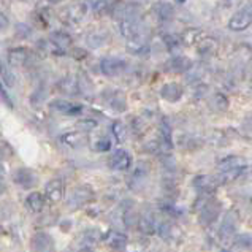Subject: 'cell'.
I'll use <instances>...</instances> for the list:
<instances>
[{
  "label": "cell",
  "instance_id": "6da1fadb",
  "mask_svg": "<svg viewBox=\"0 0 252 252\" xmlns=\"http://www.w3.org/2000/svg\"><path fill=\"white\" fill-rule=\"evenodd\" d=\"M252 24V6H244L240 11H236L228 21V29L232 31H244Z\"/></svg>",
  "mask_w": 252,
  "mask_h": 252
},
{
  "label": "cell",
  "instance_id": "7a4b0ae2",
  "mask_svg": "<svg viewBox=\"0 0 252 252\" xmlns=\"http://www.w3.org/2000/svg\"><path fill=\"white\" fill-rule=\"evenodd\" d=\"M126 68H127V61L121 59V57H106V59L100 62V70L106 76H118Z\"/></svg>",
  "mask_w": 252,
  "mask_h": 252
},
{
  "label": "cell",
  "instance_id": "3957f363",
  "mask_svg": "<svg viewBox=\"0 0 252 252\" xmlns=\"http://www.w3.org/2000/svg\"><path fill=\"white\" fill-rule=\"evenodd\" d=\"M220 213V205L216 200L208 201V203L203 205L200 211V224L203 225H211L213 222L218 219V216Z\"/></svg>",
  "mask_w": 252,
  "mask_h": 252
},
{
  "label": "cell",
  "instance_id": "277c9868",
  "mask_svg": "<svg viewBox=\"0 0 252 252\" xmlns=\"http://www.w3.org/2000/svg\"><path fill=\"white\" fill-rule=\"evenodd\" d=\"M14 183L19 184L21 187H24V189H32V187H35V184L38 183V178L32 170L19 168L14 171Z\"/></svg>",
  "mask_w": 252,
  "mask_h": 252
},
{
  "label": "cell",
  "instance_id": "5b68a950",
  "mask_svg": "<svg viewBox=\"0 0 252 252\" xmlns=\"http://www.w3.org/2000/svg\"><path fill=\"white\" fill-rule=\"evenodd\" d=\"M108 162H110V167L114 170H127L132 163V156L126 149H118L114 151Z\"/></svg>",
  "mask_w": 252,
  "mask_h": 252
},
{
  "label": "cell",
  "instance_id": "8992f818",
  "mask_svg": "<svg viewBox=\"0 0 252 252\" xmlns=\"http://www.w3.org/2000/svg\"><path fill=\"white\" fill-rule=\"evenodd\" d=\"M32 248L35 252H54V241L48 233L38 232L32 238Z\"/></svg>",
  "mask_w": 252,
  "mask_h": 252
},
{
  "label": "cell",
  "instance_id": "52a82bcc",
  "mask_svg": "<svg viewBox=\"0 0 252 252\" xmlns=\"http://www.w3.org/2000/svg\"><path fill=\"white\" fill-rule=\"evenodd\" d=\"M49 106H51V110H54L56 113L65 114V116H75V114H80L83 111L81 105H75L71 102H65V100H54Z\"/></svg>",
  "mask_w": 252,
  "mask_h": 252
},
{
  "label": "cell",
  "instance_id": "ba28073f",
  "mask_svg": "<svg viewBox=\"0 0 252 252\" xmlns=\"http://www.w3.org/2000/svg\"><path fill=\"white\" fill-rule=\"evenodd\" d=\"M92 197H94V192H92L91 186H80V187H76L73 192H71L70 201H71V205L81 206L84 203H88L89 200H92Z\"/></svg>",
  "mask_w": 252,
  "mask_h": 252
},
{
  "label": "cell",
  "instance_id": "9c48e42d",
  "mask_svg": "<svg viewBox=\"0 0 252 252\" xmlns=\"http://www.w3.org/2000/svg\"><path fill=\"white\" fill-rule=\"evenodd\" d=\"M183 94H184L183 88L179 84H176V83H167L160 91L162 98L167 100V102H171V103L173 102H179L181 97H183Z\"/></svg>",
  "mask_w": 252,
  "mask_h": 252
},
{
  "label": "cell",
  "instance_id": "30bf717a",
  "mask_svg": "<svg viewBox=\"0 0 252 252\" xmlns=\"http://www.w3.org/2000/svg\"><path fill=\"white\" fill-rule=\"evenodd\" d=\"M61 141L63 143L65 146L68 148H73V149H78V148H83L88 140L84 138V135L80 133V132H68L65 135L61 136Z\"/></svg>",
  "mask_w": 252,
  "mask_h": 252
},
{
  "label": "cell",
  "instance_id": "8fae6325",
  "mask_svg": "<svg viewBox=\"0 0 252 252\" xmlns=\"http://www.w3.org/2000/svg\"><path fill=\"white\" fill-rule=\"evenodd\" d=\"M46 197L51 201H61L63 197V183L61 179H53L46 184Z\"/></svg>",
  "mask_w": 252,
  "mask_h": 252
},
{
  "label": "cell",
  "instance_id": "7c38bea8",
  "mask_svg": "<svg viewBox=\"0 0 252 252\" xmlns=\"http://www.w3.org/2000/svg\"><path fill=\"white\" fill-rule=\"evenodd\" d=\"M243 167H244V159H241V157H227V159H224L219 163V168L222 173L241 171Z\"/></svg>",
  "mask_w": 252,
  "mask_h": 252
},
{
  "label": "cell",
  "instance_id": "4fadbf2b",
  "mask_svg": "<svg viewBox=\"0 0 252 252\" xmlns=\"http://www.w3.org/2000/svg\"><path fill=\"white\" fill-rule=\"evenodd\" d=\"M6 57H8L10 65H23L29 57V51L26 48H14V49H10Z\"/></svg>",
  "mask_w": 252,
  "mask_h": 252
},
{
  "label": "cell",
  "instance_id": "5bb4252c",
  "mask_svg": "<svg viewBox=\"0 0 252 252\" xmlns=\"http://www.w3.org/2000/svg\"><path fill=\"white\" fill-rule=\"evenodd\" d=\"M26 203L29 206V210L32 213H40L43 208H45V197L38 192H32L31 195L27 197Z\"/></svg>",
  "mask_w": 252,
  "mask_h": 252
},
{
  "label": "cell",
  "instance_id": "9a60e30c",
  "mask_svg": "<svg viewBox=\"0 0 252 252\" xmlns=\"http://www.w3.org/2000/svg\"><path fill=\"white\" fill-rule=\"evenodd\" d=\"M110 94V98H108V103H110V106L113 108V110H126V97H124V94L119 92V91H111V92H108Z\"/></svg>",
  "mask_w": 252,
  "mask_h": 252
},
{
  "label": "cell",
  "instance_id": "2e32d148",
  "mask_svg": "<svg viewBox=\"0 0 252 252\" xmlns=\"http://www.w3.org/2000/svg\"><path fill=\"white\" fill-rule=\"evenodd\" d=\"M108 244H110L113 249H122L127 244V238L118 232H113V233H110V236H108Z\"/></svg>",
  "mask_w": 252,
  "mask_h": 252
},
{
  "label": "cell",
  "instance_id": "e0dca14e",
  "mask_svg": "<svg viewBox=\"0 0 252 252\" xmlns=\"http://www.w3.org/2000/svg\"><path fill=\"white\" fill-rule=\"evenodd\" d=\"M168 65L173 71H186L190 67V61L186 59V57H176V59L168 62Z\"/></svg>",
  "mask_w": 252,
  "mask_h": 252
},
{
  "label": "cell",
  "instance_id": "ac0fdd59",
  "mask_svg": "<svg viewBox=\"0 0 252 252\" xmlns=\"http://www.w3.org/2000/svg\"><path fill=\"white\" fill-rule=\"evenodd\" d=\"M53 43L59 49H67L71 45V38H70V35H67V33L57 32V33H54V37H53Z\"/></svg>",
  "mask_w": 252,
  "mask_h": 252
},
{
  "label": "cell",
  "instance_id": "d6986e66",
  "mask_svg": "<svg viewBox=\"0 0 252 252\" xmlns=\"http://www.w3.org/2000/svg\"><path fill=\"white\" fill-rule=\"evenodd\" d=\"M228 106V100L225 95L222 94H216L213 97V102H211V108H214L216 111H225Z\"/></svg>",
  "mask_w": 252,
  "mask_h": 252
},
{
  "label": "cell",
  "instance_id": "ffe728a7",
  "mask_svg": "<svg viewBox=\"0 0 252 252\" xmlns=\"http://www.w3.org/2000/svg\"><path fill=\"white\" fill-rule=\"evenodd\" d=\"M113 133L119 141H124L126 140V126L121 124V122H114V124H113Z\"/></svg>",
  "mask_w": 252,
  "mask_h": 252
},
{
  "label": "cell",
  "instance_id": "44dd1931",
  "mask_svg": "<svg viewBox=\"0 0 252 252\" xmlns=\"http://www.w3.org/2000/svg\"><path fill=\"white\" fill-rule=\"evenodd\" d=\"M110 149H111V141L108 138H100L95 143V151H98V153H105V151H110Z\"/></svg>",
  "mask_w": 252,
  "mask_h": 252
},
{
  "label": "cell",
  "instance_id": "7402d4cb",
  "mask_svg": "<svg viewBox=\"0 0 252 252\" xmlns=\"http://www.w3.org/2000/svg\"><path fill=\"white\" fill-rule=\"evenodd\" d=\"M80 126H81V128H84V130H94V128L97 127V122L95 121H83V122H80Z\"/></svg>",
  "mask_w": 252,
  "mask_h": 252
},
{
  "label": "cell",
  "instance_id": "603a6c76",
  "mask_svg": "<svg viewBox=\"0 0 252 252\" xmlns=\"http://www.w3.org/2000/svg\"><path fill=\"white\" fill-rule=\"evenodd\" d=\"M81 252H94V251H92V249H89V248H84Z\"/></svg>",
  "mask_w": 252,
  "mask_h": 252
}]
</instances>
